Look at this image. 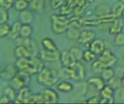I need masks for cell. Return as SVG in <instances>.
Instances as JSON below:
<instances>
[{"instance_id":"1","label":"cell","mask_w":124,"mask_h":104,"mask_svg":"<svg viewBox=\"0 0 124 104\" xmlns=\"http://www.w3.org/2000/svg\"><path fill=\"white\" fill-rule=\"evenodd\" d=\"M60 70L50 68H44L37 74V82L39 85L46 88L56 85L60 80Z\"/></svg>"},{"instance_id":"2","label":"cell","mask_w":124,"mask_h":104,"mask_svg":"<svg viewBox=\"0 0 124 104\" xmlns=\"http://www.w3.org/2000/svg\"><path fill=\"white\" fill-rule=\"evenodd\" d=\"M60 77L64 80H72L74 81H81L86 77V69L84 64L77 62L70 67H62L60 70Z\"/></svg>"},{"instance_id":"3","label":"cell","mask_w":124,"mask_h":104,"mask_svg":"<svg viewBox=\"0 0 124 104\" xmlns=\"http://www.w3.org/2000/svg\"><path fill=\"white\" fill-rule=\"evenodd\" d=\"M73 19L62 14H52L51 16V28L52 32L56 35L65 33L73 21Z\"/></svg>"},{"instance_id":"4","label":"cell","mask_w":124,"mask_h":104,"mask_svg":"<svg viewBox=\"0 0 124 104\" xmlns=\"http://www.w3.org/2000/svg\"><path fill=\"white\" fill-rule=\"evenodd\" d=\"M31 76L28 72L18 70L15 76L9 81V85L16 90H19L20 88L29 85L31 81Z\"/></svg>"},{"instance_id":"5","label":"cell","mask_w":124,"mask_h":104,"mask_svg":"<svg viewBox=\"0 0 124 104\" xmlns=\"http://www.w3.org/2000/svg\"><path fill=\"white\" fill-rule=\"evenodd\" d=\"M97 59L102 67H113L118 63L117 56L109 49H105L102 54L97 56Z\"/></svg>"},{"instance_id":"6","label":"cell","mask_w":124,"mask_h":104,"mask_svg":"<svg viewBox=\"0 0 124 104\" xmlns=\"http://www.w3.org/2000/svg\"><path fill=\"white\" fill-rule=\"evenodd\" d=\"M16 45H23L25 46L31 53L32 56H39V50L38 43L36 41L33 39H32L31 37L29 38H21L19 37L15 41Z\"/></svg>"},{"instance_id":"7","label":"cell","mask_w":124,"mask_h":104,"mask_svg":"<svg viewBox=\"0 0 124 104\" xmlns=\"http://www.w3.org/2000/svg\"><path fill=\"white\" fill-rule=\"evenodd\" d=\"M15 65L17 67V70H22V71L28 72L31 75H36V72L34 70V68H33L31 57H30V58L16 59Z\"/></svg>"},{"instance_id":"8","label":"cell","mask_w":124,"mask_h":104,"mask_svg":"<svg viewBox=\"0 0 124 104\" xmlns=\"http://www.w3.org/2000/svg\"><path fill=\"white\" fill-rule=\"evenodd\" d=\"M96 33L92 30H83L80 31L78 38L76 41L79 44H82L86 48L89 49L90 43L96 38Z\"/></svg>"},{"instance_id":"9","label":"cell","mask_w":124,"mask_h":104,"mask_svg":"<svg viewBox=\"0 0 124 104\" xmlns=\"http://www.w3.org/2000/svg\"><path fill=\"white\" fill-rule=\"evenodd\" d=\"M44 104H57L59 102L58 93L51 87H46L42 91Z\"/></svg>"},{"instance_id":"10","label":"cell","mask_w":124,"mask_h":104,"mask_svg":"<svg viewBox=\"0 0 124 104\" xmlns=\"http://www.w3.org/2000/svg\"><path fill=\"white\" fill-rule=\"evenodd\" d=\"M60 52L59 50L57 51H48L43 49L39 52L40 58L45 63H53L60 59Z\"/></svg>"},{"instance_id":"11","label":"cell","mask_w":124,"mask_h":104,"mask_svg":"<svg viewBox=\"0 0 124 104\" xmlns=\"http://www.w3.org/2000/svg\"><path fill=\"white\" fill-rule=\"evenodd\" d=\"M17 69L15 64H8L5 66L0 72V79L4 81H9L15 76Z\"/></svg>"},{"instance_id":"12","label":"cell","mask_w":124,"mask_h":104,"mask_svg":"<svg viewBox=\"0 0 124 104\" xmlns=\"http://www.w3.org/2000/svg\"><path fill=\"white\" fill-rule=\"evenodd\" d=\"M59 60L60 62L62 67H70L77 62V61H76V59L73 58L69 50H64L60 52Z\"/></svg>"},{"instance_id":"13","label":"cell","mask_w":124,"mask_h":104,"mask_svg":"<svg viewBox=\"0 0 124 104\" xmlns=\"http://www.w3.org/2000/svg\"><path fill=\"white\" fill-rule=\"evenodd\" d=\"M31 94V90L28 86H25L20 88L17 90V97L13 104H28Z\"/></svg>"},{"instance_id":"14","label":"cell","mask_w":124,"mask_h":104,"mask_svg":"<svg viewBox=\"0 0 124 104\" xmlns=\"http://www.w3.org/2000/svg\"><path fill=\"white\" fill-rule=\"evenodd\" d=\"M89 49L98 56L106 49V44L104 40L101 38H95L91 42Z\"/></svg>"},{"instance_id":"15","label":"cell","mask_w":124,"mask_h":104,"mask_svg":"<svg viewBox=\"0 0 124 104\" xmlns=\"http://www.w3.org/2000/svg\"><path fill=\"white\" fill-rule=\"evenodd\" d=\"M89 87H92L95 90L100 91L105 85V81L100 76H92L86 80Z\"/></svg>"},{"instance_id":"16","label":"cell","mask_w":124,"mask_h":104,"mask_svg":"<svg viewBox=\"0 0 124 104\" xmlns=\"http://www.w3.org/2000/svg\"><path fill=\"white\" fill-rule=\"evenodd\" d=\"M124 28V20L121 18L115 19L110 24L108 31L110 35H116L123 31Z\"/></svg>"},{"instance_id":"17","label":"cell","mask_w":124,"mask_h":104,"mask_svg":"<svg viewBox=\"0 0 124 104\" xmlns=\"http://www.w3.org/2000/svg\"><path fill=\"white\" fill-rule=\"evenodd\" d=\"M94 14L96 17H103L111 14V7L105 3H102L94 7Z\"/></svg>"},{"instance_id":"18","label":"cell","mask_w":124,"mask_h":104,"mask_svg":"<svg viewBox=\"0 0 124 104\" xmlns=\"http://www.w3.org/2000/svg\"><path fill=\"white\" fill-rule=\"evenodd\" d=\"M18 20L22 24H31L34 20V12L30 9H25L20 12Z\"/></svg>"},{"instance_id":"19","label":"cell","mask_w":124,"mask_h":104,"mask_svg":"<svg viewBox=\"0 0 124 104\" xmlns=\"http://www.w3.org/2000/svg\"><path fill=\"white\" fill-rule=\"evenodd\" d=\"M46 8V0H31L29 9L34 13L41 14Z\"/></svg>"},{"instance_id":"20","label":"cell","mask_w":124,"mask_h":104,"mask_svg":"<svg viewBox=\"0 0 124 104\" xmlns=\"http://www.w3.org/2000/svg\"><path fill=\"white\" fill-rule=\"evenodd\" d=\"M14 56L16 59L32 57L31 51L23 45H17L14 49Z\"/></svg>"},{"instance_id":"21","label":"cell","mask_w":124,"mask_h":104,"mask_svg":"<svg viewBox=\"0 0 124 104\" xmlns=\"http://www.w3.org/2000/svg\"><path fill=\"white\" fill-rule=\"evenodd\" d=\"M56 89L57 91L62 93H71L74 90V85L72 84L70 82L64 80L60 81L56 85Z\"/></svg>"},{"instance_id":"22","label":"cell","mask_w":124,"mask_h":104,"mask_svg":"<svg viewBox=\"0 0 124 104\" xmlns=\"http://www.w3.org/2000/svg\"><path fill=\"white\" fill-rule=\"evenodd\" d=\"M21 25H22V23L19 20L15 21L12 24L10 31H9V34L8 35L9 39H11L12 41H15L16 39H17L20 37Z\"/></svg>"},{"instance_id":"23","label":"cell","mask_w":124,"mask_h":104,"mask_svg":"<svg viewBox=\"0 0 124 104\" xmlns=\"http://www.w3.org/2000/svg\"><path fill=\"white\" fill-rule=\"evenodd\" d=\"M74 89L76 92L78 93V95L81 96H85L89 90V85L86 82L84 83L81 81H78L76 84L74 85Z\"/></svg>"},{"instance_id":"24","label":"cell","mask_w":124,"mask_h":104,"mask_svg":"<svg viewBox=\"0 0 124 104\" xmlns=\"http://www.w3.org/2000/svg\"><path fill=\"white\" fill-rule=\"evenodd\" d=\"M116 76V72L113 67H106L100 72V77L108 83H110Z\"/></svg>"},{"instance_id":"25","label":"cell","mask_w":124,"mask_h":104,"mask_svg":"<svg viewBox=\"0 0 124 104\" xmlns=\"http://www.w3.org/2000/svg\"><path fill=\"white\" fill-rule=\"evenodd\" d=\"M41 44L43 49L48 50V51H57V50H58L56 43L50 38H44L41 41Z\"/></svg>"},{"instance_id":"26","label":"cell","mask_w":124,"mask_h":104,"mask_svg":"<svg viewBox=\"0 0 124 104\" xmlns=\"http://www.w3.org/2000/svg\"><path fill=\"white\" fill-rule=\"evenodd\" d=\"M100 98H102L114 97L115 96V89L111 85L105 84V86L100 91Z\"/></svg>"},{"instance_id":"27","label":"cell","mask_w":124,"mask_h":104,"mask_svg":"<svg viewBox=\"0 0 124 104\" xmlns=\"http://www.w3.org/2000/svg\"><path fill=\"white\" fill-rule=\"evenodd\" d=\"M124 9V4L121 2L118 1L115 3L113 7H111V14L113 17L116 19V18H121V14Z\"/></svg>"},{"instance_id":"28","label":"cell","mask_w":124,"mask_h":104,"mask_svg":"<svg viewBox=\"0 0 124 104\" xmlns=\"http://www.w3.org/2000/svg\"><path fill=\"white\" fill-rule=\"evenodd\" d=\"M30 6V1L28 0H15L14 2L13 8L20 12L25 9H27L29 8Z\"/></svg>"},{"instance_id":"29","label":"cell","mask_w":124,"mask_h":104,"mask_svg":"<svg viewBox=\"0 0 124 104\" xmlns=\"http://www.w3.org/2000/svg\"><path fill=\"white\" fill-rule=\"evenodd\" d=\"M33 29L31 24H22L20 28V35L21 38H29L33 34Z\"/></svg>"},{"instance_id":"30","label":"cell","mask_w":124,"mask_h":104,"mask_svg":"<svg viewBox=\"0 0 124 104\" xmlns=\"http://www.w3.org/2000/svg\"><path fill=\"white\" fill-rule=\"evenodd\" d=\"M66 35H67V37L68 39L70 40H77L78 38V35H79V33H80V31L78 30V28L75 26V25H70L69 28L68 29L67 32L65 33Z\"/></svg>"},{"instance_id":"31","label":"cell","mask_w":124,"mask_h":104,"mask_svg":"<svg viewBox=\"0 0 124 104\" xmlns=\"http://www.w3.org/2000/svg\"><path fill=\"white\" fill-rule=\"evenodd\" d=\"M97 58V55L92 51L90 49H86L85 51H83V56H82V60H84L85 62H92Z\"/></svg>"},{"instance_id":"32","label":"cell","mask_w":124,"mask_h":104,"mask_svg":"<svg viewBox=\"0 0 124 104\" xmlns=\"http://www.w3.org/2000/svg\"><path fill=\"white\" fill-rule=\"evenodd\" d=\"M3 94L5 95L6 96H7L12 101V104H13V102L17 99V90H16L12 86L9 85V86L6 87L4 89Z\"/></svg>"},{"instance_id":"33","label":"cell","mask_w":124,"mask_h":104,"mask_svg":"<svg viewBox=\"0 0 124 104\" xmlns=\"http://www.w3.org/2000/svg\"><path fill=\"white\" fill-rule=\"evenodd\" d=\"M69 51L73 56V58L76 59L77 62H80L82 59V56H83V51L81 49L76 46H73L69 49Z\"/></svg>"},{"instance_id":"34","label":"cell","mask_w":124,"mask_h":104,"mask_svg":"<svg viewBox=\"0 0 124 104\" xmlns=\"http://www.w3.org/2000/svg\"><path fill=\"white\" fill-rule=\"evenodd\" d=\"M28 104H44V98L42 93H32Z\"/></svg>"},{"instance_id":"35","label":"cell","mask_w":124,"mask_h":104,"mask_svg":"<svg viewBox=\"0 0 124 104\" xmlns=\"http://www.w3.org/2000/svg\"><path fill=\"white\" fill-rule=\"evenodd\" d=\"M11 25L8 22L0 24V39L8 37L10 31Z\"/></svg>"},{"instance_id":"36","label":"cell","mask_w":124,"mask_h":104,"mask_svg":"<svg viewBox=\"0 0 124 104\" xmlns=\"http://www.w3.org/2000/svg\"><path fill=\"white\" fill-rule=\"evenodd\" d=\"M113 43H114V45L117 47L124 46V33L121 32L115 35Z\"/></svg>"},{"instance_id":"37","label":"cell","mask_w":124,"mask_h":104,"mask_svg":"<svg viewBox=\"0 0 124 104\" xmlns=\"http://www.w3.org/2000/svg\"><path fill=\"white\" fill-rule=\"evenodd\" d=\"M49 2L52 9L57 10L60 9L66 4V0H49Z\"/></svg>"},{"instance_id":"38","label":"cell","mask_w":124,"mask_h":104,"mask_svg":"<svg viewBox=\"0 0 124 104\" xmlns=\"http://www.w3.org/2000/svg\"><path fill=\"white\" fill-rule=\"evenodd\" d=\"M9 10L0 7V24L8 22L9 19Z\"/></svg>"},{"instance_id":"39","label":"cell","mask_w":124,"mask_h":104,"mask_svg":"<svg viewBox=\"0 0 124 104\" xmlns=\"http://www.w3.org/2000/svg\"><path fill=\"white\" fill-rule=\"evenodd\" d=\"M15 1V0H0V7L9 10L13 8Z\"/></svg>"},{"instance_id":"40","label":"cell","mask_w":124,"mask_h":104,"mask_svg":"<svg viewBox=\"0 0 124 104\" xmlns=\"http://www.w3.org/2000/svg\"><path fill=\"white\" fill-rule=\"evenodd\" d=\"M86 104H100V98L98 96H92L89 98H87V100L85 101Z\"/></svg>"},{"instance_id":"41","label":"cell","mask_w":124,"mask_h":104,"mask_svg":"<svg viewBox=\"0 0 124 104\" xmlns=\"http://www.w3.org/2000/svg\"><path fill=\"white\" fill-rule=\"evenodd\" d=\"M116 98L115 97H111V98H100V104H112L115 103Z\"/></svg>"},{"instance_id":"42","label":"cell","mask_w":124,"mask_h":104,"mask_svg":"<svg viewBox=\"0 0 124 104\" xmlns=\"http://www.w3.org/2000/svg\"><path fill=\"white\" fill-rule=\"evenodd\" d=\"M0 104H12V101L5 95L0 96Z\"/></svg>"},{"instance_id":"43","label":"cell","mask_w":124,"mask_h":104,"mask_svg":"<svg viewBox=\"0 0 124 104\" xmlns=\"http://www.w3.org/2000/svg\"><path fill=\"white\" fill-rule=\"evenodd\" d=\"M120 81H121V85L124 87V76L121 78V80Z\"/></svg>"},{"instance_id":"44","label":"cell","mask_w":124,"mask_h":104,"mask_svg":"<svg viewBox=\"0 0 124 104\" xmlns=\"http://www.w3.org/2000/svg\"><path fill=\"white\" fill-rule=\"evenodd\" d=\"M85 1H86V2L88 3V4H92V3H93L95 0H85Z\"/></svg>"},{"instance_id":"45","label":"cell","mask_w":124,"mask_h":104,"mask_svg":"<svg viewBox=\"0 0 124 104\" xmlns=\"http://www.w3.org/2000/svg\"><path fill=\"white\" fill-rule=\"evenodd\" d=\"M121 18L124 20V10H123V12H122V14H121Z\"/></svg>"},{"instance_id":"46","label":"cell","mask_w":124,"mask_h":104,"mask_svg":"<svg viewBox=\"0 0 124 104\" xmlns=\"http://www.w3.org/2000/svg\"><path fill=\"white\" fill-rule=\"evenodd\" d=\"M118 1L121 2L122 4H124V0H118Z\"/></svg>"},{"instance_id":"47","label":"cell","mask_w":124,"mask_h":104,"mask_svg":"<svg viewBox=\"0 0 124 104\" xmlns=\"http://www.w3.org/2000/svg\"><path fill=\"white\" fill-rule=\"evenodd\" d=\"M28 1H31V0H28Z\"/></svg>"},{"instance_id":"48","label":"cell","mask_w":124,"mask_h":104,"mask_svg":"<svg viewBox=\"0 0 124 104\" xmlns=\"http://www.w3.org/2000/svg\"></svg>"},{"instance_id":"49","label":"cell","mask_w":124,"mask_h":104,"mask_svg":"<svg viewBox=\"0 0 124 104\" xmlns=\"http://www.w3.org/2000/svg\"></svg>"}]
</instances>
